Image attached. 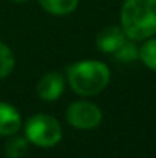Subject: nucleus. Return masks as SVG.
<instances>
[{
    "label": "nucleus",
    "mask_w": 156,
    "mask_h": 158,
    "mask_svg": "<svg viewBox=\"0 0 156 158\" xmlns=\"http://www.w3.org/2000/svg\"><path fill=\"white\" fill-rule=\"evenodd\" d=\"M124 34L132 40H146L156 34V0H126L121 9Z\"/></svg>",
    "instance_id": "nucleus-1"
},
{
    "label": "nucleus",
    "mask_w": 156,
    "mask_h": 158,
    "mask_svg": "<svg viewBox=\"0 0 156 158\" xmlns=\"http://www.w3.org/2000/svg\"><path fill=\"white\" fill-rule=\"evenodd\" d=\"M109 78V68L97 60L78 61L67 69V81L80 95H97L107 86Z\"/></svg>",
    "instance_id": "nucleus-2"
},
{
    "label": "nucleus",
    "mask_w": 156,
    "mask_h": 158,
    "mask_svg": "<svg viewBox=\"0 0 156 158\" xmlns=\"http://www.w3.org/2000/svg\"><path fill=\"white\" fill-rule=\"evenodd\" d=\"M26 138L40 148H52L61 140V126L48 114L32 115L26 123Z\"/></svg>",
    "instance_id": "nucleus-3"
},
{
    "label": "nucleus",
    "mask_w": 156,
    "mask_h": 158,
    "mask_svg": "<svg viewBox=\"0 0 156 158\" xmlns=\"http://www.w3.org/2000/svg\"><path fill=\"white\" fill-rule=\"evenodd\" d=\"M66 117L69 124L77 129H94L101 123L103 114L98 106L89 102H75L67 107Z\"/></svg>",
    "instance_id": "nucleus-4"
},
{
    "label": "nucleus",
    "mask_w": 156,
    "mask_h": 158,
    "mask_svg": "<svg viewBox=\"0 0 156 158\" xmlns=\"http://www.w3.org/2000/svg\"><path fill=\"white\" fill-rule=\"evenodd\" d=\"M63 89H64V81L58 72H49L43 75L37 85V94L40 95V98L46 102L57 100L63 94Z\"/></svg>",
    "instance_id": "nucleus-5"
},
{
    "label": "nucleus",
    "mask_w": 156,
    "mask_h": 158,
    "mask_svg": "<svg viewBox=\"0 0 156 158\" xmlns=\"http://www.w3.org/2000/svg\"><path fill=\"white\" fill-rule=\"evenodd\" d=\"M124 42H126V34L122 28H118V26L104 28L97 37V46L103 52H115Z\"/></svg>",
    "instance_id": "nucleus-6"
},
{
    "label": "nucleus",
    "mask_w": 156,
    "mask_h": 158,
    "mask_svg": "<svg viewBox=\"0 0 156 158\" xmlns=\"http://www.w3.org/2000/svg\"><path fill=\"white\" fill-rule=\"evenodd\" d=\"M22 126L18 110L9 103L0 102V135H12Z\"/></svg>",
    "instance_id": "nucleus-7"
},
{
    "label": "nucleus",
    "mask_w": 156,
    "mask_h": 158,
    "mask_svg": "<svg viewBox=\"0 0 156 158\" xmlns=\"http://www.w3.org/2000/svg\"><path fill=\"white\" fill-rule=\"evenodd\" d=\"M38 2L45 11L54 15H66L72 12L78 5V0H38Z\"/></svg>",
    "instance_id": "nucleus-8"
},
{
    "label": "nucleus",
    "mask_w": 156,
    "mask_h": 158,
    "mask_svg": "<svg viewBox=\"0 0 156 158\" xmlns=\"http://www.w3.org/2000/svg\"><path fill=\"white\" fill-rule=\"evenodd\" d=\"M139 58L142 60V63L156 71V39H152V40H147L141 49H139Z\"/></svg>",
    "instance_id": "nucleus-9"
},
{
    "label": "nucleus",
    "mask_w": 156,
    "mask_h": 158,
    "mask_svg": "<svg viewBox=\"0 0 156 158\" xmlns=\"http://www.w3.org/2000/svg\"><path fill=\"white\" fill-rule=\"evenodd\" d=\"M14 68V54L12 51L0 42V78L9 75Z\"/></svg>",
    "instance_id": "nucleus-10"
},
{
    "label": "nucleus",
    "mask_w": 156,
    "mask_h": 158,
    "mask_svg": "<svg viewBox=\"0 0 156 158\" xmlns=\"http://www.w3.org/2000/svg\"><path fill=\"white\" fill-rule=\"evenodd\" d=\"M113 54H115L116 60H119V61H133L139 57V49L132 42H124Z\"/></svg>",
    "instance_id": "nucleus-11"
},
{
    "label": "nucleus",
    "mask_w": 156,
    "mask_h": 158,
    "mask_svg": "<svg viewBox=\"0 0 156 158\" xmlns=\"http://www.w3.org/2000/svg\"><path fill=\"white\" fill-rule=\"evenodd\" d=\"M26 149H28L26 141H25L23 138H15V140H12L11 143H8V146H6V154L12 158H18L26 152Z\"/></svg>",
    "instance_id": "nucleus-12"
},
{
    "label": "nucleus",
    "mask_w": 156,
    "mask_h": 158,
    "mask_svg": "<svg viewBox=\"0 0 156 158\" xmlns=\"http://www.w3.org/2000/svg\"><path fill=\"white\" fill-rule=\"evenodd\" d=\"M14 2H25V0H14Z\"/></svg>",
    "instance_id": "nucleus-13"
}]
</instances>
